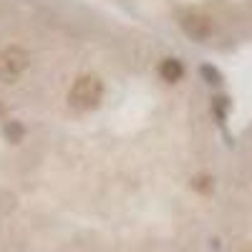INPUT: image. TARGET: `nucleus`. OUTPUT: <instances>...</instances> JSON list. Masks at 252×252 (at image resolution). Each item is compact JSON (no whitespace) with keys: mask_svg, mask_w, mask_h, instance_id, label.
I'll return each mask as SVG.
<instances>
[{"mask_svg":"<svg viewBox=\"0 0 252 252\" xmlns=\"http://www.w3.org/2000/svg\"><path fill=\"white\" fill-rule=\"evenodd\" d=\"M103 96V83L96 76H81L71 91H68V103L73 109H96Z\"/></svg>","mask_w":252,"mask_h":252,"instance_id":"1","label":"nucleus"},{"mask_svg":"<svg viewBox=\"0 0 252 252\" xmlns=\"http://www.w3.org/2000/svg\"><path fill=\"white\" fill-rule=\"evenodd\" d=\"M28 63H31V56H28L26 48H20V46L5 48L3 53H0V78H3V81L18 78L20 73L28 68Z\"/></svg>","mask_w":252,"mask_h":252,"instance_id":"2","label":"nucleus"},{"mask_svg":"<svg viewBox=\"0 0 252 252\" xmlns=\"http://www.w3.org/2000/svg\"><path fill=\"white\" fill-rule=\"evenodd\" d=\"M179 26L192 40H204L212 35V20H209V15L197 13V10H187L179 20Z\"/></svg>","mask_w":252,"mask_h":252,"instance_id":"3","label":"nucleus"},{"mask_svg":"<svg viewBox=\"0 0 252 252\" xmlns=\"http://www.w3.org/2000/svg\"><path fill=\"white\" fill-rule=\"evenodd\" d=\"M159 73H161V78L166 83H177L184 76V66H182V61H177V58H164L161 66H159Z\"/></svg>","mask_w":252,"mask_h":252,"instance_id":"4","label":"nucleus"},{"mask_svg":"<svg viewBox=\"0 0 252 252\" xmlns=\"http://www.w3.org/2000/svg\"><path fill=\"white\" fill-rule=\"evenodd\" d=\"M3 134H5V139H8V141L18 144L20 139L26 136V126L20 124V121H5V129H3Z\"/></svg>","mask_w":252,"mask_h":252,"instance_id":"5","label":"nucleus"},{"mask_svg":"<svg viewBox=\"0 0 252 252\" xmlns=\"http://www.w3.org/2000/svg\"><path fill=\"white\" fill-rule=\"evenodd\" d=\"M202 76H204L209 83H220V73H217L212 66H202Z\"/></svg>","mask_w":252,"mask_h":252,"instance_id":"6","label":"nucleus"},{"mask_svg":"<svg viewBox=\"0 0 252 252\" xmlns=\"http://www.w3.org/2000/svg\"><path fill=\"white\" fill-rule=\"evenodd\" d=\"M194 187H199V189H207V187H209V179H207V177H199V179H194Z\"/></svg>","mask_w":252,"mask_h":252,"instance_id":"7","label":"nucleus"},{"mask_svg":"<svg viewBox=\"0 0 252 252\" xmlns=\"http://www.w3.org/2000/svg\"><path fill=\"white\" fill-rule=\"evenodd\" d=\"M0 114H3V106H0Z\"/></svg>","mask_w":252,"mask_h":252,"instance_id":"8","label":"nucleus"}]
</instances>
